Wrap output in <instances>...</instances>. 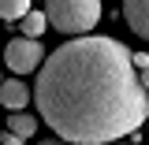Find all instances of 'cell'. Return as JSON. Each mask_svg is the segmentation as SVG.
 <instances>
[{
    "instance_id": "13",
    "label": "cell",
    "mask_w": 149,
    "mask_h": 145,
    "mask_svg": "<svg viewBox=\"0 0 149 145\" xmlns=\"http://www.w3.org/2000/svg\"><path fill=\"white\" fill-rule=\"evenodd\" d=\"M0 82H4V74H0Z\"/></svg>"
},
{
    "instance_id": "10",
    "label": "cell",
    "mask_w": 149,
    "mask_h": 145,
    "mask_svg": "<svg viewBox=\"0 0 149 145\" xmlns=\"http://www.w3.org/2000/svg\"><path fill=\"white\" fill-rule=\"evenodd\" d=\"M0 142H4V145H22V138H19V134H11V130H8V134H0Z\"/></svg>"
},
{
    "instance_id": "11",
    "label": "cell",
    "mask_w": 149,
    "mask_h": 145,
    "mask_svg": "<svg viewBox=\"0 0 149 145\" xmlns=\"http://www.w3.org/2000/svg\"><path fill=\"white\" fill-rule=\"evenodd\" d=\"M37 145H71V142H63V138H49V142H37Z\"/></svg>"
},
{
    "instance_id": "1",
    "label": "cell",
    "mask_w": 149,
    "mask_h": 145,
    "mask_svg": "<svg viewBox=\"0 0 149 145\" xmlns=\"http://www.w3.org/2000/svg\"><path fill=\"white\" fill-rule=\"evenodd\" d=\"M34 104L56 138L74 145L119 142L149 119V89L134 52L116 37L82 34L45 56Z\"/></svg>"
},
{
    "instance_id": "3",
    "label": "cell",
    "mask_w": 149,
    "mask_h": 145,
    "mask_svg": "<svg viewBox=\"0 0 149 145\" xmlns=\"http://www.w3.org/2000/svg\"><path fill=\"white\" fill-rule=\"evenodd\" d=\"M4 63H8L11 74H34L37 67L45 63V49H41L37 37L19 34V37H11L8 49H4Z\"/></svg>"
},
{
    "instance_id": "4",
    "label": "cell",
    "mask_w": 149,
    "mask_h": 145,
    "mask_svg": "<svg viewBox=\"0 0 149 145\" xmlns=\"http://www.w3.org/2000/svg\"><path fill=\"white\" fill-rule=\"evenodd\" d=\"M123 19L142 41H149V0H123Z\"/></svg>"
},
{
    "instance_id": "7",
    "label": "cell",
    "mask_w": 149,
    "mask_h": 145,
    "mask_svg": "<svg viewBox=\"0 0 149 145\" xmlns=\"http://www.w3.org/2000/svg\"><path fill=\"white\" fill-rule=\"evenodd\" d=\"M15 26H19V34H26V37H41V34H45V26H52V22H49L45 11H34V8H30Z\"/></svg>"
},
{
    "instance_id": "8",
    "label": "cell",
    "mask_w": 149,
    "mask_h": 145,
    "mask_svg": "<svg viewBox=\"0 0 149 145\" xmlns=\"http://www.w3.org/2000/svg\"><path fill=\"white\" fill-rule=\"evenodd\" d=\"M26 11H30V0H0V19L11 22V26H15Z\"/></svg>"
},
{
    "instance_id": "9",
    "label": "cell",
    "mask_w": 149,
    "mask_h": 145,
    "mask_svg": "<svg viewBox=\"0 0 149 145\" xmlns=\"http://www.w3.org/2000/svg\"><path fill=\"white\" fill-rule=\"evenodd\" d=\"M134 67H138V74H142V82H146V89H149V56L134 52Z\"/></svg>"
},
{
    "instance_id": "5",
    "label": "cell",
    "mask_w": 149,
    "mask_h": 145,
    "mask_svg": "<svg viewBox=\"0 0 149 145\" xmlns=\"http://www.w3.org/2000/svg\"><path fill=\"white\" fill-rule=\"evenodd\" d=\"M30 97L34 93L26 89V82H19V74L11 78V82H0V104L8 112H22L26 104H30Z\"/></svg>"
},
{
    "instance_id": "6",
    "label": "cell",
    "mask_w": 149,
    "mask_h": 145,
    "mask_svg": "<svg viewBox=\"0 0 149 145\" xmlns=\"http://www.w3.org/2000/svg\"><path fill=\"white\" fill-rule=\"evenodd\" d=\"M8 130L19 134L22 142L34 138V134H37V115H30V112H8Z\"/></svg>"
},
{
    "instance_id": "12",
    "label": "cell",
    "mask_w": 149,
    "mask_h": 145,
    "mask_svg": "<svg viewBox=\"0 0 149 145\" xmlns=\"http://www.w3.org/2000/svg\"><path fill=\"white\" fill-rule=\"evenodd\" d=\"M108 145H127V142H108Z\"/></svg>"
},
{
    "instance_id": "14",
    "label": "cell",
    "mask_w": 149,
    "mask_h": 145,
    "mask_svg": "<svg viewBox=\"0 0 149 145\" xmlns=\"http://www.w3.org/2000/svg\"><path fill=\"white\" fill-rule=\"evenodd\" d=\"M0 145H4V142H0Z\"/></svg>"
},
{
    "instance_id": "2",
    "label": "cell",
    "mask_w": 149,
    "mask_h": 145,
    "mask_svg": "<svg viewBox=\"0 0 149 145\" xmlns=\"http://www.w3.org/2000/svg\"><path fill=\"white\" fill-rule=\"evenodd\" d=\"M45 15L60 34L82 37L101 22V0H45Z\"/></svg>"
}]
</instances>
